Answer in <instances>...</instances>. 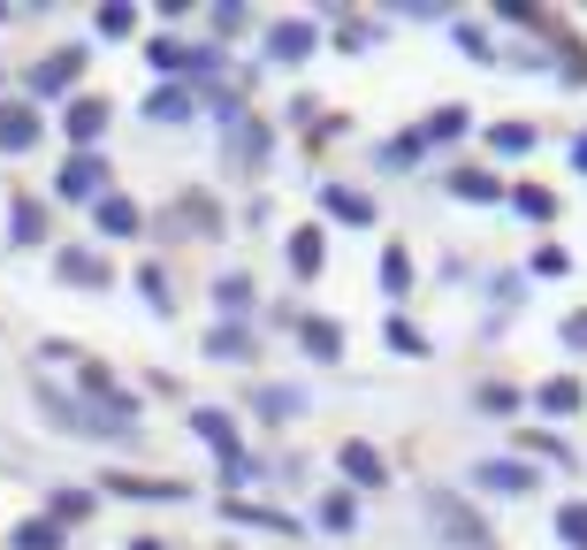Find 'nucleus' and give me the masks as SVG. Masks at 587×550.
<instances>
[{"label": "nucleus", "mask_w": 587, "mask_h": 550, "mask_svg": "<svg viewBox=\"0 0 587 550\" xmlns=\"http://www.w3.org/2000/svg\"><path fill=\"white\" fill-rule=\"evenodd\" d=\"M565 536H573V543L587 550V505H573V513H565Z\"/></svg>", "instance_id": "3"}, {"label": "nucleus", "mask_w": 587, "mask_h": 550, "mask_svg": "<svg viewBox=\"0 0 587 550\" xmlns=\"http://www.w3.org/2000/svg\"><path fill=\"white\" fill-rule=\"evenodd\" d=\"M31 131H38V123H31V115H15V108H8V115H0V138H8V146H23V138H31Z\"/></svg>", "instance_id": "2"}, {"label": "nucleus", "mask_w": 587, "mask_h": 550, "mask_svg": "<svg viewBox=\"0 0 587 550\" xmlns=\"http://www.w3.org/2000/svg\"><path fill=\"white\" fill-rule=\"evenodd\" d=\"M343 467H351V474H359V482H382V467H374V451H359V444H351V451H343Z\"/></svg>", "instance_id": "1"}]
</instances>
